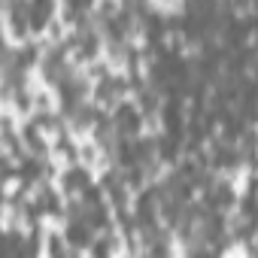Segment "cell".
<instances>
[{
	"mask_svg": "<svg viewBox=\"0 0 258 258\" xmlns=\"http://www.w3.org/2000/svg\"><path fill=\"white\" fill-rule=\"evenodd\" d=\"M112 127L121 134V140H134L140 131V109L134 103H118V109L112 115Z\"/></svg>",
	"mask_w": 258,
	"mask_h": 258,
	"instance_id": "6da1fadb",
	"label": "cell"
},
{
	"mask_svg": "<svg viewBox=\"0 0 258 258\" xmlns=\"http://www.w3.org/2000/svg\"><path fill=\"white\" fill-rule=\"evenodd\" d=\"M64 237H67V243H73L76 249H85V246H91V228L82 222V219H70L67 222V228H64Z\"/></svg>",
	"mask_w": 258,
	"mask_h": 258,
	"instance_id": "7a4b0ae2",
	"label": "cell"
},
{
	"mask_svg": "<svg viewBox=\"0 0 258 258\" xmlns=\"http://www.w3.org/2000/svg\"><path fill=\"white\" fill-rule=\"evenodd\" d=\"M121 91H124V82H121V79H112V76H100V85H97V97H100L103 103L115 100Z\"/></svg>",
	"mask_w": 258,
	"mask_h": 258,
	"instance_id": "3957f363",
	"label": "cell"
},
{
	"mask_svg": "<svg viewBox=\"0 0 258 258\" xmlns=\"http://www.w3.org/2000/svg\"><path fill=\"white\" fill-rule=\"evenodd\" d=\"M91 185V179H88V170L85 167H70L67 173H64V188L67 191H82V188H88Z\"/></svg>",
	"mask_w": 258,
	"mask_h": 258,
	"instance_id": "277c9868",
	"label": "cell"
},
{
	"mask_svg": "<svg viewBox=\"0 0 258 258\" xmlns=\"http://www.w3.org/2000/svg\"><path fill=\"white\" fill-rule=\"evenodd\" d=\"M37 210H40V213H49V216H61V213H64L61 198H58L52 188H43V191H40V198H37Z\"/></svg>",
	"mask_w": 258,
	"mask_h": 258,
	"instance_id": "5b68a950",
	"label": "cell"
},
{
	"mask_svg": "<svg viewBox=\"0 0 258 258\" xmlns=\"http://www.w3.org/2000/svg\"><path fill=\"white\" fill-rule=\"evenodd\" d=\"M49 16H52V4H31V7H28V25H31L34 31L46 28Z\"/></svg>",
	"mask_w": 258,
	"mask_h": 258,
	"instance_id": "8992f818",
	"label": "cell"
},
{
	"mask_svg": "<svg viewBox=\"0 0 258 258\" xmlns=\"http://www.w3.org/2000/svg\"><path fill=\"white\" fill-rule=\"evenodd\" d=\"M16 173L22 176V182H25V185H31V182H37V179H40V161H37V158H25V161H22V167H19Z\"/></svg>",
	"mask_w": 258,
	"mask_h": 258,
	"instance_id": "52a82bcc",
	"label": "cell"
},
{
	"mask_svg": "<svg viewBox=\"0 0 258 258\" xmlns=\"http://www.w3.org/2000/svg\"><path fill=\"white\" fill-rule=\"evenodd\" d=\"M91 258H109L112 255V240L109 237H100V240H91Z\"/></svg>",
	"mask_w": 258,
	"mask_h": 258,
	"instance_id": "ba28073f",
	"label": "cell"
},
{
	"mask_svg": "<svg viewBox=\"0 0 258 258\" xmlns=\"http://www.w3.org/2000/svg\"><path fill=\"white\" fill-rule=\"evenodd\" d=\"M25 140H28V146H31L37 155H43V146H46V143H43V137L37 134V124H34V121L25 127Z\"/></svg>",
	"mask_w": 258,
	"mask_h": 258,
	"instance_id": "9c48e42d",
	"label": "cell"
},
{
	"mask_svg": "<svg viewBox=\"0 0 258 258\" xmlns=\"http://www.w3.org/2000/svg\"><path fill=\"white\" fill-rule=\"evenodd\" d=\"M49 252H52V258H67L64 246H61V237H49Z\"/></svg>",
	"mask_w": 258,
	"mask_h": 258,
	"instance_id": "30bf717a",
	"label": "cell"
}]
</instances>
